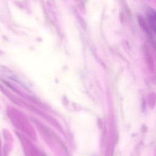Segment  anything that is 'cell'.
I'll use <instances>...</instances> for the list:
<instances>
[{
  "instance_id": "cell-1",
  "label": "cell",
  "mask_w": 156,
  "mask_h": 156,
  "mask_svg": "<svg viewBox=\"0 0 156 156\" xmlns=\"http://www.w3.org/2000/svg\"><path fill=\"white\" fill-rule=\"evenodd\" d=\"M147 16H148V21L149 22V24L151 26V27L154 30H155V15L154 10L150 9L147 13Z\"/></svg>"
}]
</instances>
